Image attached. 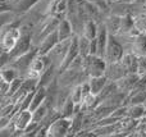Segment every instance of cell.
I'll return each mask as SVG.
<instances>
[{"label":"cell","mask_w":146,"mask_h":137,"mask_svg":"<svg viewBox=\"0 0 146 137\" xmlns=\"http://www.w3.org/2000/svg\"><path fill=\"white\" fill-rule=\"evenodd\" d=\"M21 24L22 22L1 26V30H0V49L1 51L10 53L15 48V45L18 44L21 36H22Z\"/></svg>","instance_id":"obj_1"},{"label":"cell","mask_w":146,"mask_h":137,"mask_svg":"<svg viewBox=\"0 0 146 137\" xmlns=\"http://www.w3.org/2000/svg\"><path fill=\"white\" fill-rule=\"evenodd\" d=\"M123 55H124L123 44L119 41V38L117 36L109 35L108 44H106V49H105V55H104V59L106 60V63L119 62Z\"/></svg>","instance_id":"obj_2"},{"label":"cell","mask_w":146,"mask_h":137,"mask_svg":"<svg viewBox=\"0 0 146 137\" xmlns=\"http://www.w3.org/2000/svg\"><path fill=\"white\" fill-rule=\"evenodd\" d=\"M83 63H85V71L90 77L96 76H103L105 74L106 69V60L101 56L96 55V54H90L88 56L83 58Z\"/></svg>","instance_id":"obj_3"},{"label":"cell","mask_w":146,"mask_h":137,"mask_svg":"<svg viewBox=\"0 0 146 137\" xmlns=\"http://www.w3.org/2000/svg\"><path fill=\"white\" fill-rule=\"evenodd\" d=\"M50 59L48 55H42V54H37L35 58L32 59L30 64L27 73H26L25 78H31V79H40L41 74L48 69V67L50 66Z\"/></svg>","instance_id":"obj_4"},{"label":"cell","mask_w":146,"mask_h":137,"mask_svg":"<svg viewBox=\"0 0 146 137\" xmlns=\"http://www.w3.org/2000/svg\"><path fill=\"white\" fill-rule=\"evenodd\" d=\"M37 54H38L37 46H33L30 51H27V53H25V54H22V55L17 56V58L12 59L9 64L12 67H14V68L19 72V76L21 77H23V78H25L26 73H27L28 68H30L31 62H32V59L35 58Z\"/></svg>","instance_id":"obj_5"},{"label":"cell","mask_w":146,"mask_h":137,"mask_svg":"<svg viewBox=\"0 0 146 137\" xmlns=\"http://www.w3.org/2000/svg\"><path fill=\"white\" fill-rule=\"evenodd\" d=\"M71 118L60 117L53 123H50L48 127V137H66L69 135L71 130Z\"/></svg>","instance_id":"obj_6"},{"label":"cell","mask_w":146,"mask_h":137,"mask_svg":"<svg viewBox=\"0 0 146 137\" xmlns=\"http://www.w3.org/2000/svg\"><path fill=\"white\" fill-rule=\"evenodd\" d=\"M69 44H71V40L59 41V42L46 54V55L49 56V59H50V63L53 64V66H55L56 68H58V71H59V68H60L62 63H63L64 58H66V55H67Z\"/></svg>","instance_id":"obj_7"},{"label":"cell","mask_w":146,"mask_h":137,"mask_svg":"<svg viewBox=\"0 0 146 137\" xmlns=\"http://www.w3.org/2000/svg\"><path fill=\"white\" fill-rule=\"evenodd\" d=\"M141 77L142 76L139 73H127L126 76H123L122 78H119L118 81H115L119 91L128 95L129 92L133 90V87L136 86L137 82L141 79Z\"/></svg>","instance_id":"obj_8"},{"label":"cell","mask_w":146,"mask_h":137,"mask_svg":"<svg viewBox=\"0 0 146 137\" xmlns=\"http://www.w3.org/2000/svg\"><path fill=\"white\" fill-rule=\"evenodd\" d=\"M78 55H80V49H78V35H74L71 38V44H69V48H68V51H67V55H66V58H64L63 63H62L60 68H59L58 73L66 71V69L71 66V63L76 58H77Z\"/></svg>","instance_id":"obj_9"},{"label":"cell","mask_w":146,"mask_h":137,"mask_svg":"<svg viewBox=\"0 0 146 137\" xmlns=\"http://www.w3.org/2000/svg\"><path fill=\"white\" fill-rule=\"evenodd\" d=\"M94 136L103 137H115L121 133V122L113 123V124H100L96 126L92 130Z\"/></svg>","instance_id":"obj_10"},{"label":"cell","mask_w":146,"mask_h":137,"mask_svg":"<svg viewBox=\"0 0 146 137\" xmlns=\"http://www.w3.org/2000/svg\"><path fill=\"white\" fill-rule=\"evenodd\" d=\"M103 23L105 26L106 31L109 32V35H114L117 36L121 31V24H122V17L121 15L113 14V13H109L104 17Z\"/></svg>","instance_id":"obj_11"},{"label":"cell","mask_w":146,"mask_h":137,"mask_svg":"<svg viewBox=\"0 0 146 137\" xmlns=\"http://www.w3.org/2000/svg\"><path fill=\"white\" fill-rule=\"evenodd\" d=\"M127 74L126 68L123 67V64L119 62L115 63H108L105 69V76L109 78V81H118L119 78H122L123 76Z\"/></svg>","instance_id":"obj_12"},{"label":"cell","mask_w":146,"mask_h":137,"mask_svg":"<svg viewBox=\"0 0 146 137\" xmlns=\"http://www.w3.org/2000/svg\"><path fill=\"white\" fill-rule=\"evenodd\" d=\"M12 119H13V122L15 123L18 130L25 131L26 128H27V126L33 120L32 112H31L30 109H21L13 115Z\"/></svg>","instance_id":"obj_13"},{"label":"cell","mask_w":146,"mask_h":137,"mask_svg":"<svg viewBox=\"0 0 146 137\" xmlns=\"http://www.w3.org/2000/svg\"><path fill=\"white\" fill-rule=\"evenodd\" d=\"M59 35V40L60 41H66V40H71L73 36L76 35L74 30H73V26L71 23V21L68 18H62L60 22H59V26L56 28Z\"/></svg>","instance_id":"obj_14"},{"label":"cell","mask_w":146,"mask_h":137,"mask_svg":"<svg viewBox=\"0 0 146 137\" xmlns=\"http://www.w3.org/2000/svg\"><path fill=\"white\" fill-rule=\"evenodd\" d=\"M59 41H60V40H59L58 31L55 30L54 32H51L49 36H46V37L40 42V45L37 46V49H38V54L46 55V54H48L49 51H50L51 49H53L54 46H55L56 44L59 42Z\"/></svg>","instance_id":"obj_15"},{"label":"cell","mask_w":146,"mask_h":137,"mask_svg":"<svg viewBox=\"0 0 146 137\" xmlns=\"http://www.w3.org/2000/svg\"><path fill=\"white\" fill-rule=\"evenodd\" d=\"M127 51H131V53L136 54L137 56H141V55H145L146 54V35L145 33H141V35L136 36V37L132 40L131 45L128 46L124 53Z\"/></svg>","instance_id":"obj_16"},{"label":"cell","mask_w":146,"mask_h":137,"mask_svg":"<svg viewBox=\"0 0 146 137\" xmlns=\"http://www.w3.org/2000/svg\"><path fill=\"white\" fill-rule=\"evenodd\" d=\"M121 63L123 64V67L126 68L127 73H137V67H139V56L136 54L127 51L124 53V55L122 56Z\"/></svg>","instance_id":"obj_17"},{"label":"cell","mask_w":146,"mask_h":137,"mask_svg":"<svg viewBox=\"0 0 146 137\" xmlns=\"http://www.w3.org/2000/svg\"><path fill=\"white\" fill-rule=\"evenodd\" d=\"M58 77V68L53 64L48 67L45 72L41 74L40 79H38V86H42V87H48L51 82H54Z\"/></svg>","instance_id":"obj_18"},{"label":"cell","mask_w":146,"mask_h":137,"mask_svg":"<svg viewBox=\"0 0 146 137\" xmlns=\"http://www.w3.org/2000/svg\"><path fill=\"white\" fill-rule=\"evenodd\" d=\"M109 82V78L103 74V76H96V77H90L88 79V83L91 87V94L92 95H99L103 89L106 86V83Z\"/></svg>","instance_id":"obj_19"},{"label":"cell","mask_w":146,"mask_h":137,"mask_svg":"<svg viewBox=\"0 0 146 137\" xmlns=\"http://www.w3.org/2000/svg\"><path fill=\"white\" fill-rule=\"evenodd\" d=\"M83 115H85V112H82V110H78V112H76L74 114H73V117L71 118L72 123H71V130H69L68 136H77L78 132L82 131Z\"/></svg>","instance_id":"obj_20"},{"label":"cell","mask_w":146,"mask_h":137,"mask_svg":"<svg viewBox=\"0 0 146 137\" xmlns=\"http://www.w3.org/2000/svg\"><path fill=\"white\" fill-rule=\"evenodd\" d=\"M46 97H48V89H46V87H42V86H38L37 89H36L35 94H33L32 101H31V107H30L31 112L37 109V108L46 100Z\"/></svg>","instance_id":"obj_21"},{"label":"cell","mask_w":146,"mask_h":137,"mask_svg":"<svg viewBox=\"0 0 146 137\" xmlns=\"http://www.w3.org/2000/svg\"><path fill=\"white\" fill-rule=\"evenodd\" d=\"M98 30H99V23L94 19H87L83 23V28H82V33L81 35L86 36L87 38L92 40L96 37L98 35Z\"/></svg>","instance_id":"obj_22"},{"label":"cell","mask_w":146,"mask_h":137,"mask_svg":"<svg viewBox=\"0 0 146 137\" xmlns=\"http://www.w3.org/2000/svg\"><path fill=\"white\" fill-rule=\"evenodd\" d=\"M18 77H21L19 72H18L14 67L10 66V64L1 67V69H0V78H1L3 81L12 82V81H14L15 78H18Z\"/></svg>","instance_id":"obj_23"},{"label":"cell","mask_w":146,"mask_h":137,"mask_svg":"<svg viewBox=\"0 0 146 137\" xmlns=\"http://www.w3.org/2000/svg\"><path fill=\"white\" fill-rule=\"evenodd\" d=\"M128 107V117L133 118V119L141 120L146 114V108L144 104H133V105H127Z\"/></svg>","instance_id":"obj_24"},{"label":"cell","mask_w":146,"mask_h":137,"mask_svg":"<svg viewBox=\"0 0 146 137\" xmlns=\"http://www.w3.org/2000/svg\"><path fill=\"white\" fill-rule=\"evenodd\" d=\"M78 49L81 56H88L91 54V40L83 35H78Z\"/></svg>","instance_id":"obj_25"},{"label":"cell","mask_w":146,"mask_h":137,"mask_svg":"<svg viewBox=\"0 0 146 137\" xmlns=\"http://www.w3.org/2000/svg\"><path fill=\"white\" fill-rule=\"evenodd\" d=\"M146 101V90H141V91L131 92L128 94L126 100V105H133V104H145Z\"/></svg>","instance_id":"obj_26"},{"label":"cell","mask_w":146,"mask_h":137,"mask_svg":"<svg viewBox=\"0 0 146 137\" xmlns=\"http://www.w3.org/2000/svg\"><path fill=\"white\" fill-rule=\"evenodd\" d=\"M135 28V18L133 15L127 14L122 17V24H121V31H119L118 35H126L129 31Z\"/></svg>","instance_id":"obj_27"},{"label":"cell","mask_w":146,"mask_h":137,"mask_svg":"<svg viewBox=\"0 0 146 137\" xmlns=\"http://www.w3.org/2000/svg\"><path fill=\"white\" fill-rule=\"evenodd\" d=\"M133 18H135V26H136V28L141 33H145L146 35V9L144 12L140 13V14L135 15Z\"/></svg>","instance_id":"obj_28"},{"label":"cell","mask_w":146,"mask_h":137,"mask_svg":"<svg viewBox=\"0 0 146 137\" xmlns=\"http://www.w3.org/2000/svg\"><path fill=\"white\" fill-rule=\"evenodd\" d=\"M88 1H90L91 4L95 5V7L104 14V17L110 13V4H109L108 0H88Z\"/></svg>","instance_id":"obj_29"},{"label":"cell","mask_w":146,"mask_h":137,"mask_svg":"<svg viewBox=\"0 0 146 137\" xmlns=\"http://www.w3.org/2000/svg\"><path fill=\"white\" fill-rule=\"evenodd\" d=\"M71 97L77 105L83 101V92H82V86L81 85H76V86L72 87Z\"/></svg>","instance_id":"obj_30"},{"label":"cell","mask_w":146,"mask_h":137,"mask_svg":"<svg viewBox=\"0 0 146 137\" xmlns=\"http://www.w3.org/2000/svg\"><path fill=\"white\" fill-rule=\"evenodd\" d=\"M17 130H18L17 126H15V123L13 122V119H12V122L8 126L0 128V136L1 137H14V133Z\"/></svg>","instance_id":"obj_31"},{"label":"cell","mask_w":146,"mask_h":137,"mask_svg":"<svg viewBox=\"0 0 146 137\" xmlns=\"http://www.w3.org/2000/svg\"><path fill=\"white\" fill-rule=\"evenodd\" d=\"M137 73L146 77V54L139 56V67H137Z\"/></svg>","instance_id":"obj_32"},{"label":"cell","mask_w":146,"mask_h":137,"mask_svg":"<svg viewBox=\"0 0 146 137\" xmlns=\"http://www.w3.org/2000/svg\"><path fill=\"white\" fill-rule=\"evenodd\" d=\"M0 96L1 97H5L8 96L9 94V89H10V82H7V81H0Z\"/></svg>","instance_id":"obj_33"},{"label":"cell","mask_w":146,"mask_h":137,"mask_svg":"<svg viewBox=\"0 0 146 137\" xmlns=\"http://www.w3.org/2000/svg\"><path fill=\"white\" fill-rule=\"evenodd\" d=\"M12 122V117H5V115H0V128L8 126Z\"/></svg>","instance_id":"obj_34"},{"label":"cell","mask_w":146,"mask_h":137,"mask_svg":"<svg viewBox=\"0 0 146 137\" xmlns=\"http://www.w3.org/2000/svg\"><path fill=\"white\" fill-rule=\"evenodd\" d=\"M91 54L98 55V40H96V37L91 40Z\"/></svg>","instance_id":"obj_35"},{"label":"cell","mask_w":146,"mask_h":137,"mask_svg":"<svg viewBox=\"0 0 146 137\" xmlns=\"http://www.w3.org/2000/svg\"><path fill=\"white\" fill-rule=\"evenodd\" d=\"M137 4H141V5H146V0H136Z\"/></svg>","instance_id":"obj_36"},{"label":"cell","mask_w":146,"mask_h":137,"mask_svg":"<svg viewBox=\"0 0 146 137\" xmlns=\"http://www.w3.org/2000/svg\"><path fill=\"white\" fill-rule=\"evenodd\" d=\"M119 1H123V3H136V0H119Z\"/></svg>","instance_id":"obj_37"},{"label":"cell","mask_w":146,"mask_h":137,"mask_svg":"<svg viewBox=\"0 0 146 137\" xmlns=\"http://www.w3.org/2000/svg\"><path fill=\"white\" fill-rule=\"evenodd\" d=\"M109 1V4H111V3H114V1H118V0H108Z\"/></svg>","instance_id":"obj_38"},{"label":"cell","mask_w":146,"mask_h":137,"mask_svg":"<svg viewBox=\"0 0 146 137\" xmlns=\"http://www.w3.org/2000/svg\"><path fill=\"white\" fill-rule=\"evenodd\" d=\"M141 120H142V122H146V114L144 115V118H142V119H141Z\"/></svg>","instance_id":"obj_39"},{"label":"cell","mask_w":146,"mask_h":137,"mask_svg":"<svg viewBox=\"0 0 146 137\" xmlns=\"http://www.w3.org/2000/svg\"><path fill=\"white\" fill-rule=\"evenodd\" d=\"M144 105H145V108H146V101H145V104H144Z\"/></svg>","instance_id":"obj_40"}]
</instances>
